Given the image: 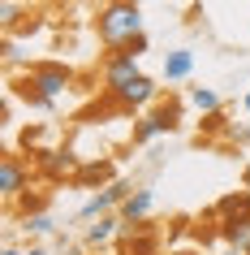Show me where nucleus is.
Returning a JSON list of instances; mask_svg holds the SVG:
<instances>
[{
    "instance_id": "14",
    "label": "nucleus",
    "mask_w": 250,
    "mask_h": 255,
    "mask_svg": "<svg viewBox=\"0 0 250 255\" xmlns=\"http://www.w3.org/2000/svg\"><path fill=\"white\" fill-rule=\"evenodd\" d=\"M69 164H74V156H65V151H43V169H48V173H61Z\"/></svg>"
},
{
    "instance_id": "16",
    "label": "nucleus",
    "mask_w": 250,
    "mask_h": 255,
    "mask_svg": "<svg viewBox=\"0 0 250 255\" xmlns=\"http://www.w3.org/2000/svg\"><path fill=\"white\" fill-rule=\"evenodd\" d=\"M108 173H112V169H108L104 160H99V164H86V169H82V182H95V177H108Z\"/></svg>"
},
{
    "instance_id": "6",
    "label": "nucleus",
    "mask_w": 250,
    "mask_h": 255,
    "mask_svg": "<svg viewBox=\"0 0 250 255\" xmlns=\"http://www.w3.org/2000/svg\"><path fill=\"white\" fill-rule=\"evenodd\" d=\"M26 182H30V169L9 151V156L0 160V195H4V203H13L17 195L26 190Z\"/></svg>"
},
{
    "instance_id": "7",
    "label": "nucleus",
    "mask_w": 250,
    "mask_h": 255,
    "mask_svg": "<svg viewBox=\"0 0 250 255\" xmlns=\"http://www.w3.org/2000/svg\"><path fill=\"white\" fill-rule=\"evenodd\" d=\"M151 208H156V190L151 186H134V195L117 208V216L125 221V229H130V225H143L147 216H151Z\"/></svg>"
},
{
    "instance_id": "20",
    "label": "nucleus",
    "mask_w": 250,
    "mask_h": 255,
    "mask_svg": "<svg viewBox=\"0 0 250 255\" xmlns=\"http://www.w3.org/2000/svg\"><path fill=\"white\" fill-rule=\"evenodd\" d=\"M242 108H246V113H250V91H246V95H242Z\"/></svg>"
},
{
    "instance_id": "2",
    "label": "nucleus",
    "mask_w": 250,
    "mask_h": 255,
    "mask_svg": "<svg viewBox=\"0 0 250 255\" xmlns=\"http://www.w3.org/2000/svg\"><path fill=\"white\" fill-rule=\"evenodd\" d=\"M69 87H74L69 65H61V61H39V65H30L22 91H26V100L35 108H48V113H52V108L69 95Z\"/></svg>"
},
{
    "instance_id": "9",
    "label": "nucleus",
    "mask_w": 250,
    "mask_h": 255,
    "mask_svg": "<svg viewBox=\"0 0 250 255\" xmlns=\"http://www.w3.org/2000/svg\"><path fill=\"white\" fill-rule=\"evenodd\" d=\"M160 95V87H156V78H147V74H138V78L130 82V87H121L112 100H117L121 108H147L151 100Z\"/></svg>"
},
{
    "instance_id": "1",
    "label": "nucleus",
    "mask_w": 250,
    "mask_h": 255,
    "mask_svg": "<svg viewBox=\"0 0 250 255\" xmlns=\"http://www.w3.org/2000/svg\"><path fill=\"white\" fill-rule=\"evenodd\" d=\"M95 30H99V43L104 48L121 52L130 39L147 35L143 30V9L130 4V0H108V4H99V13H95Z\"/></svg>"
},
{
    "instance_id": "4",
    "label": "nucleus",
    "mask_w": 250,
    "mask_h": 255,
    "mask_svg": "<svg viewBox=\"0 0 250 255\" xmlns=\"http://www.w3.org/2000/svg\"><path fill=\"white\" fill-rule=\"evenodd\" d=\"M177 130V108H151V113H143V117L134 121V143L143 147V143H151V138L160 134H172Z\"/></svg>"
},
{
    "instance_id": "17",
    "label": "nucleus",
    "mask_w": 250,
    "mask_h": 255,
    "mask_svg": "<svg viewBox=\"0 0 250 255\" xmlns=\"http://www.w3.org/2000/svg\"><path fill=\"white\" fill-rule=\"evenodd\" d=\"M121 52H125V56H143V52H147V35H138V39H130L125 48H121Z\"/></svg>"
},
{
    "instance_id": "15",
    "label": "nucleus",
    "mask_w": 250,
    "mask_h": 255,
    "mask_svg": "<svg viewBox=\"0 0 250 255\" xmlns=\"http://www.w3.org/2000/svg\"><path fill=\"white\" fill-rule=\"evenodd\" d=\"M17 13H22V4H13V0H4V4H0V26L9 30L17 22Z\"/></svg>"
},
{
    "instance_id": "10",
    "label": "nucleus",
    "mask_w": 250,
    "mask_h": 255,
    "mask_svg": "<svg viewBox=\"0 0 250 255\" xmlns=\"http://www.w3.org/2000/svg\"><path fill=\"white\" fill-rule=\"evenodd\" d=\"M121 229H125V221H121L117 212H112V216H99V221H91V225L82 229V242H86V247H108Z\"/></svg>"
},
{
    "instance_id": "8",
    "label": "nucleus",
    "mask_w": 250,
    "mask_h": 255,
    "mask_svg": "<svg viewBox=\"0 0 250 255\" xmlns=\"http://www.w3.org/2000/svg\"><path fill=\"white\" fill-rule=\"evenodd\" d=\"M216 221H220V229L229 225H246L250 221V190H237V195H224L220 203H216Z\"/></svg>"
},
{
    "instance_id": "5",
    "label": "nucleus",
    "mask_w": 250,
    "mask_h": 255,
    "mask_svg": "<svg viewBox=\"0 0 250 255\" xmlns=\"http://www.w3.org/2000/svg\"><path fill=\"white\" fill-rule=\"evenodd\" d=\"M138 74H143V69H138V56L108 52V61H104V87H108V95H117L121 87H130Z\"/></svg>"
},
{
    "instance_id": "11",
    "label": "nucleus",
    "mask_w": 250,
    "mask_h": 255,
    "mask_svg": "<svg viewBox=\"0 0 250 255\" xmlns=\"http://www.w3.org/2000/svg\"><path fill=\"white\" fill-rule=\"evenodd\" d=\"M190 74H194V52L190 48H177V52L164 56V78L168 82H185Z\"/></svg>"
},
{
    "instance_id": "3",
    "label": "nucleus",
    "mask_w": 250,
    "mask_h": 255,
    "mask_svg": "<svg viewBox=\"0 0 250 255\" xmlns=\"http://www.w3.org/2000/svg\"><path fill=\"white\" fill-rule=\"evenodd\" d=\"M130 195H134V186H130V182H108L104 190H95L91 199H86V203L78 208V221H86V225H91V221H99V216H112V212L121 208V203L130 199Z\"/></svg>"
},
{
    "instance_id": "13",
    "label": "nucleus",
    "mask_w": 250,
    "mask_h": 255,
    "mask_svg": "<svg viewBox=\"0 0 250 255\" xmlns=\"http://www.w3.org/2000/svg\"><path fill=\"white\" fill-rule=\"evenodd\" d=\"M22 229H26L30 238H43V234H52V229H56V221L48 212H30V216H22Z\"/></svg>"
},
{
    "instance_id": "19",
    "label": "nucleus",
    "mask_w": 250,
    "mask_h": 255,
    "mask_svg": "<svg viewBox=\"0 0 250 255\" xmlns=\"http://www.w3.org/2000/svg\"><path fill=\"white\" fill-rule=\"evenodd\" d=\"M0 255H22V251H17V247H4V251H0Z\"/></svg>"
},
{
    "instance_id": "18",
    "label": "nucleus",
    "mask_w": 250,
    "mask_h": 255,
    "mask_svg": "<svg viewBox=\"0 0 250 255\" xmlns=\"http://www.w3.org/2000/svg\"><path fill=\"white\" fill-rule=\"evenodd\" d=\"M22 255H48V251H43V247H26Z\"/></svg>"
},
{
    "instance_id": "12",
    "label": "nucleus",
    "mask_w": 250,
    "mask_h": 255,
    "mask_svg": "<svg viewBox=\"0 0 250 255\" xmlns=\"http://www.w3.org/2000/svg\"><path fill=\"white\" fill-rule=\"evenodd\" d=\"M190 104H194L198 113L216 117V113H220V91H211V87H194V91H190Z\"/></svg>"
}]
</instances>
